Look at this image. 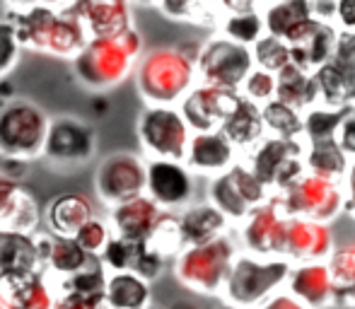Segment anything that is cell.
I'll list each match as a JSON object with an SVG mask.
<instances>
[{
	"label": "cell",
	"instance_id": "1",
	"mask_svg": "<svg viewBox=\"0 0 355 309\" xmlns=\"http://www.w3.org/2000/svg\"><path fill=\"white\" fill-rule=\"evenodd\" d=\"M75 5L78 3H3V17L15 24L22 51L73 61L87 44V34L75 17Z\"/></svg>",
	"mask_w": 355,
	"mask_h": 309
},
{
	"label": "cell",
	"instance_id": "2",
	"mask_svg": "<svg viewBox=\"0 0 355 309\" xmlns=\"http://www.w3.org/2000/svg\"><path fill=\"white\" fill-rule=\"evenodd\" d=\"M143 51V34L131 27L114 39H87V44L71 63L83 87L104 94L133 76Z\"/></svg>",
	"mask_w": 355,
	"mask_h": 309
},
{
	"label": "cell",
	"instance_id": "3",
	"mask_svg": "<svg viewBox=\"0 0 355 309\" xmlns=\"http://www.w3.org/2000/svg\"><path fill=\"white\" fill-rule=\"evenodd\" d=\"M196 56L184 46L145 48L136 63V89L145 107H179L196 85Z\"/></svg>",
	"mask_w": 355,
	"mask_h": 309
},
{
	"label": "cell",
	"instance_id": "4",
	"mask_svg": "<svg viewBox=\"0 0 355 309\" xmlns=\"http://www.w3.org/2000/svg\"><path fill=\"white\" fill-rule=\"evenodd\" d=\"M293 263L285 258H259L239 251L230 266L223 288V305L237 309H259L276 290L288 283Z\"/></svg>",
	"mask_w": 355,
	"mask_h": 309
},
{
	"label": "cell",
	"instance_id": "5",
	"mask_svg": "<svg viewBox=\"0 0 355 309\" xmlns=\"http://www.w3.org/2000/svg\"><path fill=\"white\" fill-rule=\"evenodd\" d=\"M237 254L239 247L227 234L211 244L184 249L172 261V273L184 290L201 297H220Z\"/></svg>",
	"mask_w": 355,
	"mask_h": 309
},
{
	"label": "cell",
	"instance_id": "6",
	"mask_svg": "<svg viewBox=\"0 0 355 309\" xmlns=\"http://www.w3.org/2000/svg\"><path fill=\"white\" fill-rule=\"evenodd\" d=\"M49 116L39 104L29 99H10L0 107V159H32L42 157L49 131Z\"/></svg>",
	"mask_w": 355,
	"mask_h": 309
},
{
	"label": "cell",
	"instance_id": "7",
	"mask_svg": "<svg viewBox=\"0 0 355 309\" xmlns=\"http://www.w3.org/2000/svg\"><path fill=\"white\" fill-rule=\"evenodd\" d=\"M244 167L271 196L293 186L304 172V145L300 141L263 136L249 152H244Z\"/></svg>",
	"mask_w": 355,
	"mask_h": 309
},
{
	"label": "cell",
	"instance_id": "8",
	"mask_svg": "<svg viewBox=\"0 0 355 309\" xmlns=\"http://www.w3.org/2000/svg\"><path fill=\"white\" fill-rule=\"evenodd\" d=\"M271 201L290 220H307L319 225H329L346 211V196L341 186L312 174H302L293 186L271 196Z\"/></svg>",
	"mask_w": 355,
	"mask_h": 309
},
{
	"label": "cell",
	"instance_id": "9",
	"mask_svg": "<svg viewBox=\"0 0 355 309\" xmlns=\"http://www.w3.org/2000/svg\"><path fill=\"white\" fill-rule=\"evenodd\" d=\"M196 82L225 92H239L244 80L254 71L252 51L247 46L213 34L196 51Z\"/></svg>",
	"mask_w": 355,
	"mask_h": 309
},
{
	"label": "cell",
	"instance_id": "10",
	"mask_svg": "<svg viewBox=\"0 0 355 309\" xmlns=\"http://www.w3.org/2000/svg\"><path fill=\"white\" fill-rule=\"evenodd\" d=\"M136 136L145 159L184 162L191 131L177 107H145L138 114Z\"/></svg>",
	"mask_w": 355,
	"mask_h": 309
},
{
	"label": "cell",
	"instance_id": "11",
	"mask_svg": "<svg viewBox=\"0 0 355 309\" xmlns=\"http://www.w3.org/2000/svg\"><path fill=\"white\" fill-rule=\"evenodd\" d=\"M271 198V193L257 182L252 172L239 159L220 177L208 179V203L218 208L230 222H244L259 206Z\"/></svg>",
	"mask_w": 355,
	"mask_h": 309
},
{
	"label": "cell",
	"instance_id": "12",
	"mask_svg": "<svg viewBox=\"0 0 355 309\" xmlns=\"http://www.w3.org/2000/svg\"><path fill=\"white\" fill-rule=\"evenodd\" d=\"M97 154V131L78 116H53L49 121L42 157L61 172H71Z\"/></svg>",
	"mask_w": 355,
	"mask_h": 309
},
{
	"label": "cell",
	"instance_id": "13",
	"mask_svg": "<svg viewBox=\"0 0 355 309\" xmlns=\"http://www.w3.org/2000/svg\"><path fill=\"white\" fill-rule=\"evenodd\" d=\"M145 164L141 152L116 150L102 157L94 172V193L107 208L145 196Z\"/></svg>",
	"mask_w": 355,
	"mask_h": 309
},
{
	"label": "cell",
	"instance_id": "14",
	"mask_svg": "<svg viewBox=\"0 0 355 309\" xmlns=\"http://www.w3.org/2000/svg\"><path fill=\"white\" fill-rule=\"evenodd\" d=\"M145 196L159 211L179 213L193 203L196 177L174 159H148L145 164Z\"/></svg>",
	"mask_w": 355,
	"mask_h": 309
},
{
	"label": "cell",
	"instance_id": "15",
	"mask_svg": "<svg viewBox=\"0 0 355 309\" xmlns=\"http://www.w3.org/2000/svg\"><path fill=\"white\" fill-rule=\"evenodd\" d=\"M239 239H242L244 254H252L259 258H283L285 227L288 218L281 208L268 198L263 206H259L244 222H239Z\"/></svg>",
	"mask_w": 355,
	"mask_h": 309
},
{
	"label": "cell",
	"instance_id": "16",
	"mask_svg": "<svg viewBox=\"0 0 355 309\" xmlns=\"http://www.w3.org/2000/svg\"><path fill=\"white\" fill-rule=\"evenodd\" d=\"M338 39V27L331 22H319V19L309 17L304 19L300 27L285 37L290 51V63L297 66L304 73H314L329 63Z\"/></svg>",
	"mask_w": 355,
	"mask_h": 309
},
{
	"label": "cell",
	"instance_id": "17",
	"mask_svg": "<svg viewBox=\"0 0 355 309\" xmlns=\"http://www.w3.org/2000/svg\"><path fill=\"white\" fill-rule=\"evenodd\" d=\"M239 92H225L208 85H193V89L179 102V114L191 133H215L227 118Z\"/></svg>",
	"mask_w": 355,
	"mask_h": 309
},
{
	"label": "cell",
	"instance_id": "18",
	"mask_svg": "<svg viewBox=\"0 0 355 309\" xmlns=\"http://www.w3.org/2000/svg\"><path fill=\"white\" fill-rule=\"evenodd\" d=\"M42 271L44 256L39 251L37 232L22 234L0 230V290Z\"/></svg>",
	"mask_w": 355,
	"mask_h": 309
},
{
	"label": "cell",
	"instance_id": "19",
	"mask_svg": "<svg viewBox=\"0 0 355 309\" xmlns=\"http://www.w3.org/2000/svg\"><path fill=\"white\" fill-rule=\"evenodd\" d=\"M239 162V152L230 145V141L220 131L215 133H191L184 154V167L193 177L215 179Z\"/></svg>",
	"mask_w": 355,
	"mask_h": 309
},
{
	"label": "cell",
	"instance_id": "20",
	"mask_svg": "<svg viewBox=\"0 0 355 309\" xmlns=\"http://www.w3.org/2000/svg\"><path fill=\"white\" fill-rule=\"evenodd\" d=\"M42 222L44 211L37 196L0 174V230L34 234L42 230Z\"/></svg>",
	"mask_w": 355,
	"mask_h": 309
},
{
	"label": "cell",
	"instance_id": "21",
	"mask_svg": "<svg viewBox=\"0 0 355 309\" xmlns=\"http://www.w3.org/2000/svg\"><path fill=\"white\" fill-rule=\"evenodd\" d=\"M334 232L329 225L307 220H290L285 227L283 258L290 263H324L334 251Z\"/></svg>",
	"mask_w": 355,
	"mask_h": 309
},
{
	"label": "cell",
	"instance_id": "22",
	"mask_svg": "<svg viewBox=\"0 0 355 309\" xmlns=\"http://www.w3.org/2000/svg\"><path fill=\"white\" fill-rule=\"evenodd\" d=\"M75 17L80 19L87 39H114L133 24V5L123 0H83L75 5Z\"/></svg>",
	"mask_w": 355,
	"mask_h": 309
},
{
	"label": "cell",
	"instance_id": "23",
	"mask_svg": "<svg viewBox=\"0 0 355 309\" xmlns=\"http://www.w3.org/2000/svg\"><path fill=\"white\" fill-rule=\"evenodd\" d=\"M159 213L162 211H159L148 196H138V198H133V201L107 208V218H104V220L109 222L114 237L145 244L150 232H153L155 222H157Z\"/></svg>",
	"mask_w": 355,
	"mask_h": 309
},
{
	"label": "cell",
	"instance_id": "24",
	"mask_svg": "<svg viewBox=\"0 0 355 309\" xmlns=\"http://www.w3.org/2000/svg\"><path fill=\"white\" fill-rule=\"evenodd\" d=\"M177 218H179V232H182L184 249L201 247V244H211L220 237H227L230 227H232V222L208 201L191 203L184 211H179Z\"/></svg>",
	"mask_w": 355,
	"mask_h": 309
},
{
	"label": "cell",
	"instance_id": "25",
	"mask_svg": "<svg viewBox=\"0 0 355 309\" xmlns=\"http://www.w3.org/2000/svg\"><path fill=\"white\" fill-rule=\"evenodd\" d=\"M97 215L94 203L85 193H61L44 208V232L73 239L80 227Z\"/></svg>",
	"mask_w": 355,
	"mask_h": 309
},
{
	"label": "cell",
	"instance_id": "26",
	"mask_svg": "<svg viewBox=\"0 0 355 309\" xmlns=\"http://www.w3.org/2000/svg\"><path fill=\"white\" fill-rule=\"evenodd\" d=\"M290 295L307 309H334L331 307V278L327 263H302L293 266L288 276Z\"/></svg>",
	"mask_w": 355,
	"mask_h": 309
},
{
	"label": "cell",
	"instance_id": "27",
	"mask_svg": "<svg viewBox=\"0 0 355 309\" xmlns=\"http://www.w3.org/2000/svg\"><path fill=\"white\" fill-rule=\"evenodd\" d=\"M220 133L230 141V145L234 150H252L263 136V121H261V107L252 104L249 99H244L242 94H237L232 109H230L227 118L220 126Z\"/></svg>",
	"mask_w": 355,
	"mask_h": 309
},
{
	"label": "cell",
	"instance_id": "28",
	"mask_svg": "<svg viewBox=\"0 0 355 309\" xmlns=\"http://www.w3.org/2000/svg\"><path fill=\"white\" fill-rule=\"evenodd\" d=\"M58 292L46 271L29 276L0 290L3 309H56Z\"/></svg>",
	"mask_w": 355,
	"mask_h": 309
},
{
	"label": "cell",
	"instance_id": "29",
	"mask_svg": "<svg viewBox=\"0 0 355 309\" xmlns=\"http://www.w3.org/2000/svg\"><path fill=\"white\" fill-rule=\"evenodd\" d=\"M104 309H148L153 307V285L131 271H119L107 276Z\"/></svg>",
	"mask_w": 355,
	"mask_h": 309
},
{
	"label": "cell",
	"instance_id": "30",
	"mask_svg": "<svg viewBox=\"0 0 355 309\" xmlns=\"http://www.w3.org/2000/svg\"><path fill=\"white\" fill-rule=\"evenodd\" d=\"M276 99L300 114L319 107V94L312 73H304L297 66L288 63L283 71L276 73Z\"/></svg>",
	"mask_w": 355,
	"mask_h": 309
},
{
	"label": "cell",
	"instance_id": "31",
	"mask_svg": "<svg viewBox=\"0 0 355 309\" xmlns=\"http://www.w3.org/2000/svg\"><path fill=\"white\" fill-rule=\"evenodd\" d=\"M327 268L331 278V307L355 309V242L334 249Z\"/></svg>",
	"mask_w": 355,
	"mask_h": 309
},
{
	"label": "cell",
	"instance_id": "32",
	"mask_svg": "<svg viewBox=\"0 0 355 309\" xmlns=\"http://www.w3.org/2000/svg\"><path fill=\"white\" fill-rule=\"evenodd\" d=\"M348 167H351V159L341 150L336 138L307 143V148H304V172L312 177L338 184L346 179Z\"/></svg>",
	"mask_w": 355,
	"mask_h": 309
},
{
	"label": "cell",
	"instance_id": "33",
	"mask_svg": "<svg viewBox=\"0 0 355 309\" xmlns=\"http://www.w3.org/2000/svg\"><path fill=\"white\" fill-rule=\"evenodd\" d=\"M107 276L109 271L102 266L99 258H92L83 271H78L75 276L66 278L56 285L58 297H73V300L92 302V305H102L104 300V288H107Z\"/></svg>",
	"mask_w": 355,
	"mask_h": 309
},
{
	"label": "cell",
	"instance_id": "34",
	"mask_svg": "<svg viewBox=\"0 0 355 309\" xmlns=\"http://www.w3.org/2000/svg\"><path fill=\"white\" fill-rule=\"evenodd\" d=\"M94 256L85 254L78 247L75 239H63V237H53L51 239V249H49L46 263H44V271L51 278L53 283H61L66 278L75 276L78 271H83Z\"/></svg>",
	"mask_w": 355,
	"mask_h": 309
},
{
	"label": "cell",
	"instance_id": "35",
	"mask_svg": "<svg viewBox=\"0 0 355 309\" xmlns=\"http://www.w3.org/2000/svg\"><path fill=\"white\" fill-rule=\"evenodd\" d=\"M312 17V10H309V3L307 0H285V3H263V32L268 37H276L285 42L290 32L295 27L304 22V19Z\"/></svg>",
	"mask_w": 355,
	"mask_h": 309
},
{
	"label": "cell",
	"instance_id": "36",
	"mask_svg": "<svg viewBox=\"0 0 355 309\" xmlns=\"http://www.w3.org/2000/svg\"><path fill=\"white\" fill-rule=\"evenodd\" d=\"M155 10L164 15V19L172 22L198 24V27H215L218 29L223 10L220 3H196V0H167V3H155Z\"/></svg>",
	"mask_w": 355,
	"mask_h": 309
},
{
	"label": "cell",
	"instance_id": "37",
	"mask_svg": "<svg viewBox=\"0 0 355 309\" xmlns=\"http://www.w3.org/2000/svg\"><path fill=\"white\" fill-rule=\"evenodd\" d=\"M259 10H263V3ZM259 10H252V12H223L218 24V34L230 39V42L239 44V46L252 48L266 34L263 32V19Z\"/></svg>",
	"mask_w": 355,
	"mask_h": 309
},
{
	"label": "cell",
	"instance_id": "38",
	"mask_svg": "<svg viewBox=\"0 0 355 309\" xmlns=\"http://www.w3.org/2000/svg\"><path fill=\"white\" fill-rule=\"evenodd\" d=\"M355 112L351 107L341 109H327V107H314L309 112L302 114V138L307 143L317 141H329V138H336L341 123Z\"/></svg>",
	"mask_w": 355,
	"mask_h": 309
},
{
	"label": "cell",
	"instance_id": "39",
	"mask_svg": "<svg viewBox=\"0 0 355 309\" xmlns=\"http://www.w3.org/2000/svg\"><path fill=\"white\" fill-rule=\"evenodd\" d=\"M261 121L266 136L283 138V141H300L302 138V114L285 107L278 99H271L261 107Z\"/></svg>",
	"mask_w": 355,
	"mask_h": 309
},
{
	"label": "cell",
	"instance_id": "40",
	"mask_svg": "<svg viewBox=\"0 0 355 309\" xmlns=\"http://www.w3.org/2000/svg\"><path fill=\"white\" fill-rule=\"evenodd\" d=\"M145 247H148L150 251L157 254V256H162L164 261H174V258L184 251L177 213H169V211L159 213V218H157V222H155Z\"/></svg>",
	"mask_w": 355,
	"mask_h": 309
},
{
	"label": "cell",
	"instance_id": "41",
	"mask_svg": "<svg viewBox=\"0 0 355 309\" xmlns=\"http://www.w3.org/2000/svg\"><path fill=\"white\" fill-rule=\"evenodd\" d=\"M329 66L336 71L338 80L343 85L346 92V104L355 109V34L353 32H341L338 29V39L334 53L329 58Z\"/></svg>",
	"mask_w": 355,
	"mask_h": 309
},
{
	"label": "cell",
	"instance_id": "42",
	"mask_svg": "<svg viewBox=\"0 0 355 309\" xmlns=\"http://www.w3.org/2000/svg\"><path fill=\"white\" fill-rule=\"evenodd\" d=\"M249 51H252L254 68L271 73V76H276L278 71H283V68L290 63L288 44L281 42V39H276V37H268V34H263V37L259 39Z\"/></svg>",
	"mask_w": 355,
	"mask_h": 309
},
{
	"label": "cell",
	"instance_id": "43",
	"mask_svg": "<svg viewBox=\"0 0 355 309\" xmlns=\"http://www.w3.org/2000/svg\"><path fill=\"white\" fill-rule=\"evenodd\" d=\"M145 244L141 242H128V239L121 237H112L107 244V249L102 251L99 261L107 268L109 273H119V271H131L136 258L141 256Z\"/></svg>",
	"mask_w": 355,
	"mask_h": 309
},
{
	"label": "cell",
	"instance_id": "44",
	"mask_svg": "<svg viewBox=\"0 0 355 309\" xmlns=\"http://www.w3.org/2000/svg\"><path fill=\"white\" fill-rule=\"evenodd\" d=\"M112 227H109V222L104 220V218L94 215L92 220H87L83 227L78 230L75 234V242H78V247L83 249L85 254H89V256L99 258L102 256V251L107 249L109 239H112Z\"/></svg>",
	"mask_w": 355,
	"mask_h": 309
},
{
	"label": "cell",
	"instance_id": "45",
	"mask_svg": "<svg viewBox=\"0 0 355 309\" xmlns=\"http://www.w3.org/2000/svg\"><path fill=\"white\" fill-rule=\"evenodd\" d=\"M22 53L24 51L17 42L15 24L8 17H0V80H5L17 68Z\"/></svg>",
	"mask_w": 355,
	"mask_h": 309
},
{
	"label": "cell",
	"instance_id": "46",
	"mask_svg": "<svg viewBox=\"0 0 355 309\" xmlns=\"http://www.w3.org/2000/svg\"><path fill=\"white\" fill-rule=\"evenodd\" d=\"M239 94H242L244 99H249L252 104H257V107H263V104H268L271 99H276V76L254 68V71L249 73V78L244 80Z\"/></svg>",
	"mask_w": 355,
	"mask_h": 309
},
{
	"label": "cell",
	"instance_id": "47",
	"mask_svg": "<svg viewBox=\"0 0 355 309\" xmlns=\"http://www.w3.org/2000/svg\"><path fill=\"white\" fill-rule=\"evenodd\" d=\"M164 268H167V261H164L162 256H157L155 251H150L148 247H143L141 256L136 258L131 273H136L138 278H143L145 283H150V285H153L157 278H162Z\"/></svg>",
	"mask_w": 355,
	"mask_h": 309
},
{
	"label": "cell",
	"instance_id": "48",
	"mask_svg": "<svg viewBox=\"0 0 355 309\" xmlns=\"http://www.w3.org/2000/svg\"><path fill=\"white\" fill-rule=\"evenodd\" d=\"M336 141L341 145V150L346 152V157L355 159V112L341 123V128L336 133Z\"/></svg>",
	"mask_w": 355,
	"mask_h": 309
},
{
	"label": "cell",
	"instance_id": "49",
	"mask_svg": "<svg viewBox=\"0 0 355 309\" xmlns=\"http://www.w3.org/2000/svg\"><path fill=\"white\" fill-rule=\"evenodd\" d=\"M0 174L15 184H22L29 174V162L22 159H0Z\"/></svg>",
	"mask_w": 355,
	"mask_h": 309
},
{
	"label": "cell",
	"instance_id": "50",
	"mask_svg": "<svg viewBox=\"0 0 355 309\" xmlns=\"http://www.w3.org/2000/svg\"><path fill=\"white\" fill-rule=\"evenodd\" d=\"M259 309H307V307H304L302 302L295 300L290 292H276V295L268 297Z\"/></svg>",
	"mask_w": 355,
	"mask_h": 309
},
{
	"label": "cell",
	"instance_id": "51",
	"mask_svg": "<svg viewBox=\"0 0 355 309\" xmlns=\"http://www.w3.org/2000/svg\"><path fill=\"white\" fill-rule=\"evenodd\" d=\"M336 3H309L312 17L319 19V22H331L334 24V19H336Z\"/></svg>",
	"mask_w": 355,
	"mask_h": 309
},
{
	"label": "cell",
	"instance_id": "52",
	"mask_svg": "<svg viewBox=\"0 0 355 309\" xmlns=\"http://www.w3.org/2000/svg\"><path fill=\"white\" fill-rule=\"evenodd\" d=\"M343 182H346V191H343V196H346V211L355 218V159H351V167H348Z\"/></svg>",
	"mask_w": 355,
	"mask_h": 309
},
{
	"label": "cell",
	"instance_id": "53",
	"mask_svg": "<svg viewBox=\"0 0 355 309\" xmlns=\"http://www.w3.org/2000/svg\"><path fill=\"white\" fill-rule=\"evenodd\" d=\"M56 309H104V305H92V302L73 300V297H58Z\"/></svg>",
	"mask_w": 355,
	"mask_h": 309
},
{
	"label": "cell",
	"instance_id": "54",
	"mask_svg": "<svg viewBox=\"0 0 355 309\" xmlns=\"http://www.w3.org/2000/svg\"><path fill=\"white\" fill-rule=\"evenodd\" d=\"M167 309H201V307H198L193 300H187V297H182V300H174Z\"/></svg>",
	"mask_w": 355,
	"mask_h": 309
},
{
	"label": "cell",
	"instance_id": "55",
	"mask_svg": "<svg viewBox=\"0 0 355 309\" xmlns=\"http://www.w3.org/2000/svg\"><path fill=\"white\" fill-rule=\"evenodd\" d=\"M215 309H237V307H230V305H223V302H220V305L215 307Z\"/></svg>",
	"mask_w": 355,
	"mask_h": 309
},
{
	"label": "cell",
	"instance_id": "56",
	"mask_svg": "<svg viewBox=\"0 0 355 309\" xmlns=\"http://www.w3.org/2000/svg\"><path fill=\"white\" fill-rule=\"evenodd\" d=\"M148 309H162V307H155V305H153V307H148Z\"/></svg>",
	"mask_w": 355,
	"mask_h": 309
},
{
	"label": "cell",
	"instance_id": "57",
	"mask_svg": "<svg viewBox=\"0 0 355 309\" xmlns=\"http://www.w3.org/2000/svg\"><path fill=\"white\" fill-rule=\"evenodd\" d=\"M0 309H3V305H0Z\"/></svg>",
	"mask_w": 355,
	"mask_h": 309
}]
</instances>
